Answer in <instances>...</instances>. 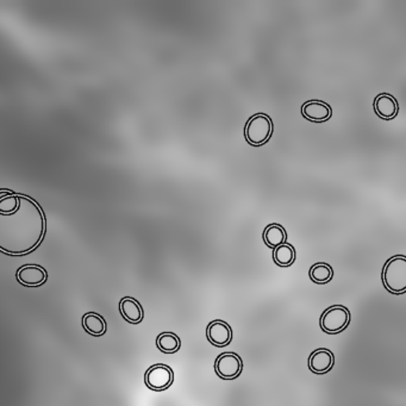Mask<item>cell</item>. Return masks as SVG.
<instances>
[{"label":"cell","instance_id":"obj_11","mask_svg":"<svg viewBox=\"0 0 406 406\" xmlns=\"http://www.w3.org/2000/svg\"><path fill=\"white\" fill-rule=\"evenodd\" d=\"M119 311L130 325H140L144 318V311L140 301L133 297H124L119 301Z\"/></svg>","mask_w":406,"mask_h":406},{"label":"cell","instance_id":"obj_5","mask_svg":"<svg viewBox=\"0 0 406 406\" xmlns=\"http://www.w3.org/2000/svg\"><path fill=\"white\" fill-rule=\"evenodd\" d=\"M173 383V370L164 364L151 366L144 375V383L147 388L155 392H162L164 390L170 388Z\"/></svg>","mask_w":406,"mask_h":406},{"label":"cell","instance_id":"obj_3","mask_svg":"<svg viewBox=\"0 0 406 406\" xmlns=\"http://www.w3.org/2000/svg\"><path fill=\"white\" fill-rule=\"evenodd\" d=\"M273 120L265 114H256L248 119L244 127L246 142L254 147L264 146L273 135Z\"/></svg>","mask_w":406,"mask_h":406},{"label":"cell","instance_id":"obj_10","mask_svg":"<svg viewBox=\"0 0 406 406\" xmlns=\"http://www.w3.org/2000/svg\"><path fill=\"white\" fill-rule=\"evenodd\" d=\"M335 364V356L329 349L320 348L309 357V368L315 375H325L331 370Z\"/></svg>","mask_w":406,"mask_h":406},{"label":"cell","instance_id":"obj_9","mask_svg":"<svg viewBox=\"0 0 406 406\" xmlns=\"http://www.w3.org/2000/svg\"><path fill=\"white\" fill-rule=\"evenodd\" d=\"M301 114L311 122L316 123H323L330 119L333 111L331 107L322 101H306L304 105L301 106Z\"/></svg>","mask_w":406,"mask_h":406},{"label":"cell","instance_id":"obj_13","mask_svg":"<svg viewBox=\"0 0 406 406\" xmlns=\"http://www.w3.org/2000/svg\"><path fill=\"white\" fill-rule=\"evenodd\" d=\"M82 327L87 333L96 338H101L103 335H105L107 330V325L104 317L96 312H88L82 317Z\"/></svg>","mask_w":406,"mask_h":406},{"label":"cell","instance_id":"obj_7","mask_svg":"<svg viewBox=\"0 0 406 406\" xmlns=\"http://www.w3.org/2000/svg\"><path fill=\"white\" fill-rule=\"evenodd\" d=\"M206 336L215 347H227L233 341V329L224 320H212L206 329Z\"/></svg>","mask_w":406,"mask_h":406},{"label":"cell","instance_id":"obj_15","mask_svg":"<svg viewBox=\"0 0 406 406\" xmlns=\"http://www.w3.org/2000/svg\"><path fill=\"white\" fill-rule=\"evenodd\" d=\"M156 347L164 354H174L181 347V340L174 333H162L156 338Z\"/></svg>","mask_w":406,"mask_h":406},{"label":"cell","instance_id":"obj_16","mask_svg":"<svg viewBox=\"0 0 406 406\" xmlns=\"http://www.w3.org/2000/svg\"><path fill=\"white\" fill-rule=\"evenodd\" d=\"M273 259L274 262L280 267H290L296 261V249L291 244L285 243L274 249Z\"/></svg>","mask_w":406,"mask_h":406},{"label":"cell","instance_id":"obj_4","mask_svg":"<svg viewBox=\"0 0 406 406\" xmlns=\"http://www.w3.org/2000/svg\"><path fill=\"white\" fill-rule=\"evenodd\" d=\"M351 322V314L347 307L335 305L329 307L320 317V325L325 333L335 335L347 328Z\"/></svg>","mask_w":406,"mask_h":406},{"label":"cell","instance_id":"obj_2","mask_svg":"<svg viewBox=\"0 0 406 406\" xmlns=\"http://www.w3.org/2000/svg\"><path fill=\"white\" fill-rule=\"evenodd\" d=\"M383 281L388 292L403 294L406 292V256H393L383 270Z\"/></svg>","mask_w":406,"mask_h":406},{"label":"cell","instance_id":"obj_8","mask_svg":"<svg viewBox=\"0 0 406 406\" xmlns=\"http://www.w3.org/2000/svg\"><path fill=\"white\" fill-rule=\"evenodd\" d=\"M17 280L27 288H38L46 283L48 274L46 270L38 265H25L17 270Z\"/></svg>","mask_w":406,"mask_h":406},{"label":"cell","instance_id":"obj_12","mask_svg":"<svg viewBox=\"0 0 406 406\" xmlns=\"http://www.w3.org/2000/svg\"><path fill=\"white\" fill-rule=\"evenodd\" d=\"M375 109L377 114L383 119H393L398 114L397 101L394 97L388 93H381L375 98Z\"/></svg>","mask_w":406,"mask_h":406},{"label":"cell","instance_id":"obj_6","mask_svg":"<svg viewBox=\"0 0 406 406\" xmlns=\"http://www.w3.org/2000/svg\"><path fill=\"white\" fill-rule=\"evenodd\" d=\"M215 370L220 379H236L242 373V359L236 353H223L216 360Z\"/></svg>","mask_w":406,"mask_h":406},{"label":"cell","instance_id":"obj_1","mask_svg":"<svg viewBox=\"0 0 406 406\" xmlns=\"http://www.w3.org/2000/svg\"><path fill=\"white\" fill-rule=\"evenodd\" d=\"M10 211L14 224H0V251L24 255L35 251L45 238L46 220L40 205L29 196L10 194Z\"/></svg>","mask_w":406,"mask_h":406},{"label":"cell","instance_id":"obj_17","mask_svg":"<svg viewBox=\"0 0 406 406\" xmlns=\"http://www.w3.org/2000/svg\"><path fill=\"white\" fill-rule=\"evenodd\" d=\"M333 277V270L331 268V266L325 262H320V264H316L312 266L310 270V278L314 283H328Z\"/></svg>","mask_w":406,"mask_h":406},{"label":"cell","instance_id":"obj_14","mask_svg":"<svg viewBox=\"0 0 406 406\" xmlns=\"http://www.w3.org/2000/svg\"><path fill=\"white\" fill-rule=\"evenodd\" d=\"M264 241H265L266 246L275 249V248L286 243L288 233L283 225L277 223L270 224L266 227L265 231H264Z\"/></svg>","mask_w":406,"mask_h":406}]
</instances>
